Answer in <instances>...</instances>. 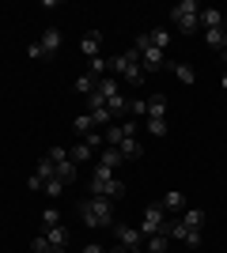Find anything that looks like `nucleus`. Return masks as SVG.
Wrapping results in <instances>:
<instances>
[{"label":"nucleus","mask_w":227,"mask_h":253,"mask_svg":"<svg viewBox=\"0 0 227 253\" xmlns=\"http://www.w3.org/2000/svg\"><path fill=\"white\" fill-rule=\"evenodd\" d=\"M31 246H34V253H45V250H49V242H45V234H38V238H34Z\"/></svg>","instance_id":"33"},{"label":"nucleus","mask_w":227,"mask_h":253,"mask_svg":"<svg viewBox=\"0 0 227 253\" xmlns=\"http://www.w3.org/2000/svg\"><path fill=\"white\" fill-rule=\"evenodd\" d=\"M148 42L155 45V49H167V45H171V31H167V27H155V31H148Z\"/></svg>","instance_id":"19"},{"label":"nucleus","mask_w":227,"mask_h":253,"mask_svg":"<svg viewBox=\"0 0 227 253\" xmlns=\"http://www.w3.org/2000/svg\"><path fill=\"white\" fill-rule=\"evenodd\" d=\"M95 91H98L102 98H106V102H110L114 95H121V91H118V76H102V80L95 84Z\"/></svg>","instance_id":"14"},{"label":"nucleus","mask_w":227,"mask_h":253,"mask_svg":"<svg viewBox=\"0 0 227 253\" xmlns=\"http://www.w3.org/2000/svg\"><path fill=\"white\" fill-rule=\"evenodd\" d=\"M205 42L212 45V49H227V27H212V31H205Z\"/></svg>","instance_id":"16"},{"label":"nucleus","mask_w":227,"mask_h":253,"mask_svg":"<svg viewBox=\"0 0 227 253\" xmlns=\"http://www.w3.org/2000/svg\"><path fill=\"white\" fill-rule=\"evenodd\" d=\"M84 253H106V250H102L98 242H91V246H84Z\"/></svg>","instance_id":"34"},{"label":"nucleus","mask_w":227,"mask_h":253,"mask_svg":"<svg viewBox=\"0 0 227 253\" xmlns=\"http://www.w3.org/2000/svg\"><path fill=\"white\" fill-rule=\"evenodd\" d=\"M144 117H167V98H163V95H151V98H148V110H144Z\"/></svg>","instance_id":"17"},{"label":"nucleus","mask_w":227,"mask_h":253,"mask_svg":"<svg viewBox=\"0 0 227 253\" xmlns=\"http://www.w3.org/2000/svg\"><path fill=\"white\" fill-rule=\"evenodd\" d=\"M118 151H121V159H136V155H140V140H136V136H125L118 144Z\"/></svg>","instance_id":"21"},{"label":"nucleus","mask_w":227,"mask_h":253,"mask_svg":"<svg viewBox=\"0 0 227 253\" xmlns=\"http://www.w3.org/2000/svg\"><path fill=\"white\" fill-rule=\"evenodd\" d=\"M72 128H76V132H80V136H87V132H95V117H91V114H80V117H76V121H72Z\"/></svg>","instance_id":"22"},{"label":"nucleus","mask_w":227,"mask_h":253,"mask_svg":"<svg viewBox=\"0 0 227 253\" xmlns=\"http://www.w3.org/2000/svg\"><path fill=\"white\" fill-rule=\"evenodd\" d=\"M133 49L140 53V64L148 68V72H151V68H163V64H167V53H163V49H155V45L148 42V34H140V38L133 42Z\"/></svg>","instance_id":"6"},{"label":"nucleus","mask_w":227,"mask_h":253,"mask_svg":"<svg viewBox=\"0 0 227 253\" xmlns=\"http://www.w3.org/2000/svg\"><path fill=\"white\" fill-rule=\"evenodd\" d=\"M159 204H163V211H185V208H189L182 193H163V197H159Z\"/></svg>","instance_id":"12"},{"label":"nucleus","mask_w":227,"mask_h":253,"mask_svg":"<svg viewBox=\"0 0 227 253\" xmlns=\"http://www.w3.org/2000/svg\"><path fill=\"white\" fill-rule=\"evenodd\" d=\"M110 253H148V250H125V246H118V250H110Z\"/></svg>","instance_id":"35"},{"label":"nucleus","mask_w":227,"mask_h":253,"mask_svg":"<svg viewBox=\"0 0 227 253\" xmlns=\"http://www.w3.org/2000/svg\"><path fill=\"white\" fill-rule=\"evenodd\" d=\"M45 193H49V197H57V193H65V185H61V181H45Z\"/></svg>","instance_id":"32"},{"label":"nucleus","mask_w":227,"mask_h":253,"mask_svg":"<svg viewBox=\"0 0 227 253\" xmlns=\"http://www.w3.org/2000/svg\"><path fill=\"white\" fill-rule=\"evenodd\" d=\"M42 223H45V227H53V223H61V215H57V208H45V211H42Z\"/></svg>","instance_id":"30"},{"label":"nucleus","mask_w":227,"mask_h":253,"mask_svg":"<svg viewBox=\"0 0 227 253\" xmlns=\"http://www.w3.org/2000/svg\"><path fill=\"white\" fill-rule=\"evenodd\" d=\"M45 242L53 246V250H65V246H68V227H65V223H53V227H45Z\"/></svg>","instance_id":"9"},{"label":"nucleus","mask_w":227,"mask_h":253,"mask_svg":"<svg viewBox=\"0 0 227 253\" xmlns=\"http://www.w3.org/2000/svg\"><path fill=\"white\" fill-rule=\"evenodd\" d=\"M106 110H110V117H125V114H129V98H125V95H114L106 102Z\"/></svg>","instance_id":"20"},{"label":"nucleus","mask_w":227,"mask_h":253,"mask_svg":"<svg viewBox=\"0 0 227 253\" xmlns=\"http://www.w3.org/2000/svg\"><path fill=\"white\" fill-rule=\"evenodd\" d=\"M224 53H227V49H224Z\"/></svg>","instance_id":"38"},{"label":"nucleus","mask_w":227,"mask_h":253,"mask_svg":"<svg viewBox=\"0 0 227 253\" xmlns=\"http://www.w3.org/2000/svg\"><path fill=\"white\" fill-rule=\"evenodd\" d=\"M163 223H167V211H163V204L155 201V204H148V208H144V227H140V234H159L163 231Z\"/></svg>","instance_id":"7"},{"label":"nucleus","mask_w":227,"mask_h":253,"mask_svg":"<svg viewBox=\"0 0 227 253\" xmlns=\"http://www.w3.org/2000/svg\"><path fill=\"white\" fill-rule=\"evenodd\" d=\"M45 253H65V250H53V246H49V250H45Z\"/></svg>","instance_id":"36"},{"label":"nucleus","mask_w":227,"mask_h":253,"mask_svg":"<svg viewBox=\"0 0 227 253\" xmlns=\"http://www.w3.org/2000/svg\"><path fill=\"white\" fill-rule=\"evenodd\" d=\"M57 49H61V31H57V27H49V31H45L42 38L27 49V57H31V61H42V57H53Z\"/></svg>","instance_id":"5"},{"label":"nucleus","mask_w":227,"mask_h":253,"mask_svg":"<svg viewBox=\"0 0 227 253\" xmlns=\"http://www.w3.org/2000/svg\"><path fill=\"white\" fill-rule=\"evenodd\" d=\"M49 163H53V159H49ZM53 170H57V181H61V185H72V181H76V163H72V159L53 163Z\"/></svg>","instance_id":"11"},{"label":"nucleus","mask_w":227,"mask_h":253,"mask_svg":"<svg viewBox=\"0 0 227 253\" xmlns=\"http://www.w3.org/2000/svg\"><path fill=\"white\" fill-rule=\"evenodd\" d=\"M171 23L182 34H197L201 31V4H197V0H178L171 8Z\"/></svg>","instance_id":"3"},{"label":"nucleus","mask_w":227,"mask_h":253,"mask_svg":"<svg viewBox=\"0 0 227 253\" xmlns=\"http://www.w3.org/2000/svg\"><path fill=\"white\" fill-rule=\"evenodd\" d=\"M182 223H185V227H193V231H201V227H205V211H201V208H185Z\"/></svg>","instance_id":"18"},{"label":"nucleus","mask_w":227,"mask_h":253,"mask_svg":"<svg viewBox=\"0 0 227 253\" xmlns=\"http://www.w3.org/2000/svg\"><path fill=\"white\" fill-rule=\"evenodd\" d=\"M224 91H227V76H224Z\"/></svg>","instance_id":"37"},{"label":"nucleus","mask_w":227,"mask_h":253,"mask_svg":"<svg viewBox=\"0 0 227 253\" xmlns=\"http://www.w3.org/2000/svg\"><path fill=\"white\" fill-rule=\"evenodd\" d=\"M106 68H110V61H106V57H95V61H91V68H87V72L95 76V80H102V76H106Z\"/></svg>","instance_id":"28"},{"label":"nucleus","mask_w":227,"mask_h":253,"mask_svg":"<svg viewBox=\"0 0 227 253\" xmlns=\"http://www.w3.org/2000/svg\"><path fill=\"white\" fill-rule=\"evenodd\" d=\"M201 27H205V31L224 27V11H220V8H201Z\"/></svg>","instance_id":"15"},{"label":"nucleus","mask_w":227,"mask_h":253,"mask_svg":"<svg viewBox=\"0 0 227 253\" xmlns=\"http://www.w3.org/2000/svg\"><path fill=\"white\" fill-rule=\"evenodd\" d=\"M148 132L151 136H167V117H148Z\"/></svg>","instance_id":"27"},{"label":"nucleus","mask_w":227,"mask_h":253,"mask_svg":"<svg viewBox=\"0 0 227 253\" xmlns=\"http://www.w3.org/2000/svg\"><path fill=\"white\" fill-rule=\"evenodd\" d=\"M102 136H106V148H118L121 140H125V128H121V125H110V128H102Z\"/></svg>","instance_id":"25"},{"label":"nucleus","mask_w":227,"mask_h":253,"mask_svg":"<svg viewBox=\"0 0 227 253\" xmlns=\"http://www.w3.org/2000/svg\"><path fill=\"white\" fill-rule=\"evenodd\" d=\"M110 72H118L125 84H140V80H144L140 53H136V49H125V53H118V57H110Z\"/></svg>","instance_id":"4"},{"label":"nucleus","mask_w":227,"mask_h":253,"mask_svg":"<svg viewBox=\"0 0 227 253\" xmlns=\"http://www.w3.org/2000/svg\"><path fill=\"white\" fill-rule=\"evenodd\" d=\"M91 197H106V201H121L125 197V181L114 178V170L98 163L95 174H91Z\"/></svg>","instance_id":"1"},{"label":"nucleus","mask_w":227,"mask_h":253,"mask_svg":"<svg viewBox=\"0 0 227 253\" xmlns=\"http://www.w3.org/2000/svg\"><path fill=\"white\" fill-rule=\"evenodd\" d=\"M98 163H102V167H121V163H125V159H121V151L118 148H102V155H98Z\"/></svg>","instance_id":"23"},{"label":"nucleus","mask_w":227,"mask_h":253,"mask_svg":"<svg viewBox=\"0 0 227 253\" xmlns=\"http://www.w3.org/2000/svg\"><path fill=\"white\" fill-rule=\"evenodd\" d=\"M80 219L87 227H114V208L106 197H87V201H80Z\"/></svg>","instance_id":"2"},{"label":"nucleus","mask_w":227,"mask_h":253,"mask_svg":"<svg viewBox=\"0 0 227 253\" xmlns=\"http://www.w3.org/2000/svg\"><path fill=\"white\" fill-rule=\"evenodd\" d=\"M68 159H72V163H87V159H95V148H91L87 140H80V144L68 148Z\"/></svg>","instance_id":"13"},{"label":"nucleus","mask_w":227,"mask_h":253,"mask_svg":"<svg viewBox=\"0 0 227 253\" xmlns=\"http://www.w3.org/2000/svg\"><path fill=\"white\" fill-rule=\"evenodd\" d=\"M45 159H53V163H65L68 151H65V148H49V151H45Z\"/></svg>","instance_id":"31"},{"label":"nucleus","mask_w":227,"mask_h":253,"mask_svg":"<svg viewBox=\"0 0 227 253\" xmlns=\"http://www.w3.org/2000/svg\"><path fill=\"white\" fill-rule=\"evenodd\" d=\"M80 49H84L87 57L95 61V57H98V49H102V34H98V31H87V34H84V42H80Z\"/></svg>","instance_id":"10"},{"label":"nucleus","mask_w":227,"mask_h":253,"mask_svg":"<svg viewBox=\"0 0 227 253\" xmlns=\"http://www.w3.org/2000/svg\"><path fill=\"white\" fill-rule=\"evenodd\" d=\"M174 76H178L182 84H193V80H197V72L189 68V64H174Z\"/></svg>","instance_id":"29"},{"label":"nucleus","mask_w":227,"mask_h":253,"mask_svg":"<svg viewBox=\"0 0 227 253\" xmlns=\"http://www.w3.org/2000/svg\"><path fill=\"white\" fill-rule=\"evenodd\" d=\"M167 246H171V238H167V234H151V238H148V246H144V250H148V253H167Z\"/></svg>","instance_id":"24"},{"label":"nucleus","mask_w":227,"mask_h":253,"mask_svg":"<svg viewBox=\"0 0 227 253\" xmlns=\"http://www.w3.org/2000/svg\"><path fill=\"white\" fill-rule=\"evenodd\" d=\"M114 234H118V242L125 246V250H144V234L136 231V227H129V223H118Z\"/></svg>","instance_id":"8"},{"label":"nucleus","mask_w":227,"mask_h":253,"mask_svg":"<svg viewBox=\"0 0 227 253\" xmlns=\"http://www.w3.org/2000/svg\"><path fill=\"white\" fill-rule=\"evenodd\" d=\"M95 84H98V80H95V76H91V72H84V76H80V80H76V91H80V95H91V91H95Z\"/></svg>","instance_id":"26"}]
</instances>
